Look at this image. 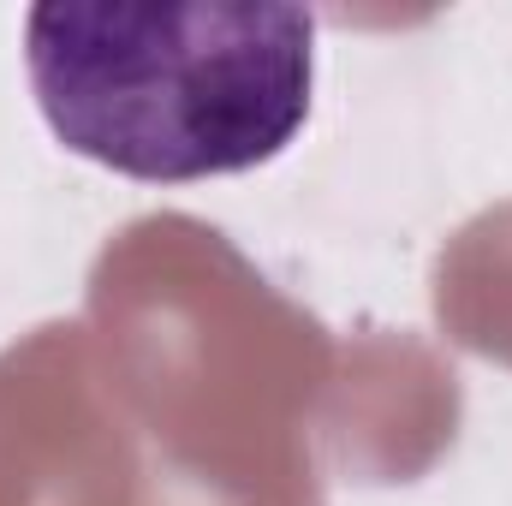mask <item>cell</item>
<instances>
[{
    "mask_svg": "<svg viewBox=\"0 0 512 506\" xmlns=\"http://www.w3.org/2000/svg\"><path fill=\"white\" fill-rule=\"evenodd\" d=\"M24 66L72 155L191 185L251 173L304 131L316 18L298 6H30Z\"/></svg>",
    "mask_w": 512,
    "mask_h": 506,
    "instance_id": "obj_1",
    "label": "cell"
}]
</instances>
